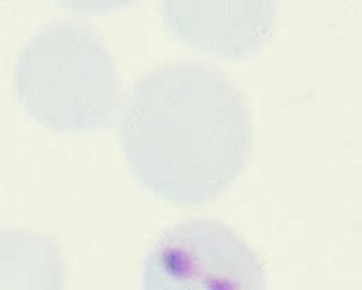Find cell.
Segmentation results:
<instances>
[{"mask_svg": "<svg viewBox=\"0 0 362 290\" xmlns=\"http://www.w3.org/2000/svg\"><path fill=\"white\" fill-rule=\"evenodd\" d=\"M0 290H66L57 243L28 229H0Z\"/></svg>", "mask_w": 362, "mask_h": 290, "instance_id": "5b68a950", "label": "cell"}, {"mask_svg": "<svg viewBox=\"0 0 362 290\" xmlns=\"http://www.w3.org/2000/svg\"><path fill=\"white\" fill-rule=\"evenodd\" d=\"M143 290H265L256 252L226 225L192 218L165 229L143 263Z\"/></svg>", "mask_w": 362, "mask_h": 290, "instance_id": "3957f363", "label": "cell"}, {"mask_svg": "<svg viewBox=\"0 0 362 290\" xmlns=\"http://www.w3.org/2000/svg\"><path fill=\"white\" fill-rule=\"evenodd\" d=\"M21 107L54 132L95 134L111 125L120 103V77L93 30L62 21L39 30L11 71Z\"/></svg>", "mask_w": 362, "mask_h": 290, "instance_id": "7a4b0ae2", "label": "cell"}, {"mask_svg": "<svg viewBox=\"0 0 362 290\" xmlns=\"http://www.w3.org/2000/svg\"><path fill=\"white\" fill-rule=\"evenodd\" d=\"M161 14L179 41L224 59L247 57L274 28L269 3H165Z\"/></svg>", "mask_w": 362, "mask_h": 290, "instance_id": "277c9868", "label": "cell"}, {"mask_svg": "<svg viewBox=\"0 0 362 290\" xmlns=\"http://www.w3.org/2000/svg\"><path fill=\"white\" fill-rule=\"evenodd\" d=\"M118 139L145 191L177 207H197L243 173L252 152V116L220 71L177 62L129 88Z\"/></svg>", "mask_w": 362, "mask_h": 290, "instance_id": "6da1fadb", "label": "cell"}]
</instances>
